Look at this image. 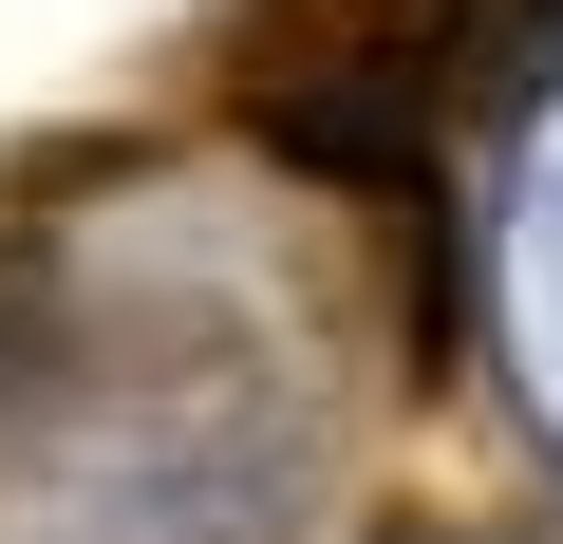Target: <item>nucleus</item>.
Returning <instances> with one entry per match:
<instances>
[{
    "instance_id": "1",
    "label": "nucleus",
    "mask_w": 563,
    "mask_h": 544,
    "mask_svg": "<svg viewBox=\"0 0 563 544\" xmlns=\"http://www.w3.org/2000/svg\"><path fill=\"white\" fill-rule=\"evenodd\" d=\"M507 0H225L207 20V95L320 188H413L451 76L488 57Z\"/></svg>"
}]
</instances>
